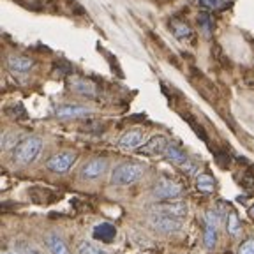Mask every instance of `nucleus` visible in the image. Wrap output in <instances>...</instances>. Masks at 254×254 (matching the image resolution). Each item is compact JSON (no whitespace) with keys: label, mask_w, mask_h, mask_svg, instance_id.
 <instances>
[{"label":"nucleus","mask_w":254,"mask_h":254,"mask_svg":"<svg viewBox=\"0 0 254 254\" xmlns=\"http://www.w3.org/2000/svg\"><path fill=\"white\" fill-rule=\"evenodd\" d=\"M41 150H43V139L37 138V136L25 138L12 150V163L18 164V166H28L39 157Z\"/></svg>","instance_id":"1"},{"label":"nucleus","mask_w":254,"mask_h":254,"mask_svg":"<svg viewBox=\"0 0 254 254\" xmlns=\"http://www.w3.org/2000/svg\"><path fill=\"white\" fill-rule=\"evenodd\" d=\"M145 171H147L145 164L122 163V164H119V166H115V170L111 171L110 182L113 184V186H120V187L132 186V184H136L143 175H145Z\"/></svg>","instance_id":"2"},{"label":"nucleus","mask_w":254,"mask_h":254,"mask_svg":"<svg viewBox=\"0 0 254 254\" xmlns=\"http://www.w3.org/2000/svg\"><path fill=\"white\" fill-rule=\"evenodd\" d=\"M182 221L184 219L173 217V215H168V214H161V212H152L150 217H148L150 226L154 228L157 233H163V235L179 233L184 226Z\"/></svg>","instance_id":"3"},{"label":"nucleus","mask_w":254,"mask_h":254,"mask_svg":"<svg viewBox=\"0 0 254 254\" xmlns=\"http://www.w3.org/2000/svg\"><path fill=\"white\" fill-rule=\"evenodd\" d=\"M182 194V186L179 182H175L171 179H161L152 189V196L159 201H170V199H177Z\"/></svg>","instance_id":"4"},{"label":"nucleus","mask_w":254,"mask_h":254,"mask_svg":"<svg viewBox=\"0 0 254 254\" xmlns=\"http://www.w3.org/2000/svg\"><path fill=\"white\" fill-rule=\"evenodd\" d=\"M76 159H78V155H76L74 152H59V154L52 155V157L48 159L46 168L52 171V173H59V175L67 173V171L74 166Z\"/></svg>","instance_id":"5"},{"label":"nucleus","mask_w":254,"mask_h":254,"mask_svg":"<svg viewBox=\"0 0 254 254\" xmlns=\"http://www.w3.org/2000/svg\"><path fill=\"white\" fill-rule=\"evenodd\" d=\"M108 171V161L104 157H92L81 166L79 175L85 180H99Z\"/></svg>","instance_id":"6"},{"label":"nucleus","mask_w":254,"mask_h":254,"mask_svg":"<svg viewBox=\"0 0 254 254\" xmlns=\"http://www.w3.org/2000/svg\"><path fill=\"white\" fill-rule=\"evenodd\" d=\"M152 212H161V214L173 215V217L184 219L187 215V203L180 199H170V201H161L154 206Z\"/></svg>","instance_id":"7"},{"label":"nucleus","mask_w":254,"mask_h":254,"mask_svg":"<svg viewBox=\"0 0 254 254\" xmlns=\"http://www.w3.org/2000/svg\"><path fill=\"white\" fill-rule=\"evenodd\" d=\"M92 113L90 108L87 106H79V104H60L55 110L57 119L62 120H71V119H83Z\"/></svg>","instance_id":"8"},{"label":"nucleus","mask_w":254,"mask_h":254,"mask_svg":"<svg viewBox=\"0 0 254 254\" xmlns=\"http://www.w3.org/2000/svg\"><path fill=\"white\" fill-rule=\"evenodd\" d=\"M168 147H170V141H168L166 136L163 134H155L152 136L148 141H145L141 148H139V154H145V155H161V154H166Z\"/></svg>","instance_id":"9"},{"label":"nucleus","mask_w":254,"mask_h":254,"mask_svg":"<svg viewBox=\"0 0 254 254\" xmlns=\"http://www.w3.org/2000/svg\"><path fill=\"white\" fill-rule=\"evenodd\" d=\"M145 145V132L141 129H131L122 134V138L119 139V147L126 148V150H136L141 148Z\"/></svg>","instance_id":"10"},{"label":"nucleus","mask_w":254,"mask_h":254,"mask_svg":"<svg viewBox=\"0 0 254 254\" xmlns=\"http://www.w3.org/2000/svg\"><path fill=\"white\" fill-rule=\"evenodd\" d=\"M226 205L224 203H217L215 206H212V208H208V210L205 212V224L206 226H212L217 230L219 226L222 224V221H224V217H226Z\"/></svg>","instance_id":"11"},{"label":"nucleus","mask_w":254,"mask_h":254,"mask_svg":"<svg viewBox=\"0 0 254 254\" xmlns=\"http://www.w3.org/2000/svg\"><path fill=\"white\" fill-rule=\"evenodd\" d=\"M44 244H46L48 251L52 254H71L67 244L64 242L59 233H46L44 235Z\"/></svg>","instance_id":"12"},{"label":"nucleus","mask_w":254,"mask_h":254,"mask_svg":"<svg viewBox=\"0 0 254 254\" xmlns=\"http://www.w3.org/2000/svg\"><path fill=\"white\" fill-rule=\"evenodd\" d=\"M7 67L12 72H18V74H25V72L32 71L34 67V60L28 59V57H21V55H11L7 59Z\"/></svg>","instance_id":"13"},{"label":"nucleus","mask_w":254,"mask_h":254,"mask_svg":"<svg viewBox=\"0 0 254 254\" xmlns=\"http://www.w3.org/2000/svg\"><path fill=\"white\" fill-rule=\"evenodd\" d=\"M71 90L78 95H83V97H95L97 95V88L92 81L88 79H81V78H74L71 79V83H69Z\"/></svg>","instance_id":"14"},{"label":"nucleus","mask_w":254,"mask_h":254,"mask_svg":"<svg viewBox=\"0 0 254 254\" xmlns=\"http://www.w3.org/2000/svg\"><path fill=\"white\" fill-rule=\"evenodd\" d=\"M12 253L14 254H44L39 247L30 240L25 238H16L12 240Z\"/></svg>","instance_id":"15"},{"label":"nucleus","mask_w":254,"mask_h":254,"mask_svg":"<svg viewBox=\"0 0 254 254\" xmlns=\"http://www.w3.org/2000/svg\"><path fill=\"white\" fill-rule=\"evenodd\" d=\"M76 254H110L104 247H101L99 244L92 242V240H79L76 244Z\"/></svg>","instance_id":"16"},{"label":"nucleus","mask_w":254,"mask_h":254,"mask_svg":"<svg viewBox=\"0 0 254 254\" xmlns=\"http://www.w3.org/2000/svg\"><path fill=\"white\" fill-rule=\"evenodd\" d=\"M117 235L115 226H111L110 222H101L97 226L94 228V237L103 240V242H111Z\"/></svg>","instance_id":"17"},{"label":"nucleus","mask_w":254,"mask_h":254,"mask_svg":"<svg viewBox=\"0 0 254 254\" xmlns=\"http://www.w3.org/2000/svg\"><path fill=\"white\" fill-rule=\"evenodd\" d=\"M164 155H166L168 161L180 164V166H182V164L186 163L187 159H189V157H187V154L182 150V148L177 147V145H171V143H170V147H168V150H166V154H164Z\"/></svg>","instance_id":"18"},{"label":"nucleus","mask_w":254,"mask_h":254,"mask_svg":"<svg viewBox=\"0 0 254 254\" xmlns=\"http://www.w3.org/2000/svg\"><path fill=\"white\" fill-rule=\"evenodd\" d=\"M196 186H198V189L201 190V192L210 194V192H214L215 180H214V177H210V175L199 173L198 177H196Z\"/></svg>","instance_id":"19"},{"label":"nucleus","mask_w":254,"mask_h":254,"mask_svg":"<svg viewBox=\"0 0 254 254\" xmlns=\"http://www.w3.org/2000/svg\"><path fill=\"white\" fill-rule=\"evenodd\" d=\"M171 30H173L177 39H189L192 36V30L186 23H182V21H173L171 23Z\"/></svg>","instance_id":"20"},{"label":"nucleus","mask_w":254,"mask_h":254,"mask_svg":"<svg viewBox=\"0 0 254 254\" xmlns=\"http://www.w3.org/2000/svg\"><path fill=\"white\" fill-rule=\"evenodd\" d=\"M203 244L206 249H214L217 246V230L205 224V235H203Z\"/></svg>","instance_id":"21"},{"label":"nucleus","mask_w":254,"mask_h":254,"mask_svg":"<svg viewBox=\"0 0 254 254\" xmlns=\"http://www.w3.org/2000/svg\"><path fill=\"white\" fill-rule=\"evenodd\" d=\"M20 141V134L18 132H14V131H7L4 134V138H2V148L4 150H9V148H12V147H18L16 143Z\"/></svg>","instance_id":"22"},{"label":"nucleus","mask_w":254,"mask_h":254,"mask_svg":"<svg viewBox=\"0 0 254 254\" xmlns=\"http://www.w3.org/2000/svg\"><path fill=\"white\" fill-rule=\"evenodd\" d=\"M199 4L212 11H224L230 7V2H224V0H199Z\"/></svg>","instance_id":"23"},{"label":"nucleus","mask_w":254,"mask_h":254,"mask_svg":"<svg viewBox=\"0 0 254 254\" xmlns=\"http://www.w3.org/2000/svg\"><path fill=\"white\" fill-rule=\"evenodd\" d=\"M240 221H238V215L235 214V212H230V215H228V233L231 235H238V231H240Z\"/></svg>","instance_id":"24"},{"label":"nucleus","mask_w":254,"mask_h":254,"mask_svg":"<svg viewBox=\"0 0 254 254\" xmlns=\"http://www.w3.org/2000/svg\"><path fill=\"white\" fill-rule=\"evenodd\" d=\"M237 254H254V238H246L237 249Z\"/></svg>","instance_id":"25"},{"label":"nucleus","mask_w":254,"mask_h":254,"mask_svg":"<svg viewBox=\"0 0 254 254\" xmlns=\"http://www.w3.org/2000/svg\"><path fill=\"white\" fill-rule=\"evenodd\" d=\"M199 25L203 27V30H205L206 36H210V32H212V21H210V16L208 14H199L198 18Z\"/></svg>","instance_id":"26"},{"label":"nucleus","mask_w":254,"mask_h":254,"mask_svg":"<svg viewBox=\"0 0 254 254\" xmlns=\"http://www.w3.org/2000/svg\"><path fill=\"white\" fill-rule=\"evenodd\" d=\"M198 161H194V159H187L186 163L182 164V170L184 171H187V173L189 175H194L196 171H198Z\"/></svg>","instance_id":"27"},{"label":"nucleus","mask_w":254,"mask_h":254,"mask_svg":"<svg viewBox=\"0 0 254 254\" xmlns=\"http://www.w3.org/2000/svg\"><path fill=\"white\" fill-rule=\"evenodd\" d=\"M251 214H253V215H254V205H253V206H251Z\"/></svg>","instance_id":"28"},{"label":"nucleus","mask_w":254,"mask_h":254,"mask_svg":"<svg viewBox=\"0 0 254 254\" xmlns=\"http://www.w3.org/2000/svg\"><path fill=\"white\" fill-rule=\"evenodd\" d=\"M2 254H14V253H11V251H7V253H2Z\"/></svg>","instance_id":"29"}]
</instances>
